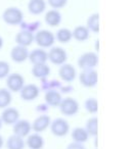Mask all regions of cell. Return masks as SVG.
Returning <instances> with one entry per match:
<instances>
[{
	"label": "cell",
	"mask_w": 137,
	"mask_h": 149,
	"mask_svg": "<svg viewBox=\"0 0 137 149\" xmlns=\"http://www.w3.org/2000/svg\"><path fill=\"white\" fill-rule=\"evenodd\" d=\"M2 19L9 26H17L23 23L24 13L19 7H7L2 13Z\"/></svg>",
	"instance_id": "6da1fadb"
},
{
	"label": "cell",
	"mask_w": 137,
	"mask_h": 149,
	"mask_svg": "<svg viewBox=\"0 0 137 149\" xmlns=\"http://www.w3.org/2000/svg\"><path fill=\"white\" fill-rule=\"evenodd\" d=\"M78 65L83 70H94L98 64V55L96 52L88 51L79 56L77 61Z\"/></svg>",
	"instance_id": "7a4b0ae2"
},
{
	"label": "cell",
	"mask_w": 137,
	"mask_h": 149,
	"mask_svg": "<svg viewBox=\"0 0 137 149\" xmlns=\"http://www.w3.org/2000/svg\"><path fill=\"white\" fill-rule=\"evenodd\" d=\"M34 41L40 48H49L55 42V37L52 32L48 30H40L34 35Z\"/></svg>",
	"instance_id": "3957f363"
},
{
	"label": "cell",
	"mask_w": 137,
	"mask_h": 149,
	"mask_svg": "<svg viewBox=\"0 0 137 149\" xmlns=\"http://www.w3.org/2000/svg\"><path fill=\"white\" fill-rule=\"evenodd\" d=\"M59 110L64 116H73L78 113L79 111V102L72 97H66L64 99H62L59 105Z\"/></svg>",
	"instance_id": "277c9868"
},
{
	"label": "cell",
	"mask_w": 137,
	"mask_h": 149,
	"mask_svg": "<svg viewBox=\"0 0 137 149\" xmlns=\"http://www.w3.org/2000/svg\"><path fill=\"white\" fill-rule=\"evenodd\" d=\"M50 131L56 137H64L70 132V125L68 120L62 118H57L50 123Z\"/></svg>",
	"instance_id": "5b68a950"
},
{
	"label": "cell",
	"mask_w": 137,
	"mask_h": 149,
	"mask_svg": "<svg viewBox=\"0 0 137 149\" xmlns=\"http://www.w3.org/2000/svg\"><path fill=\"white\" fill-rule=\"evenodd\" d=\"M79 81L81 85L86 88L95 87L98 83V72L94 70H85L79 74Z\"/></svg>",
	"instance_id": "8992f818"
},
{
	"label": "cell",
	"mask_w": 137,
	"mask_h": 149,
	"mask_svg": "<svg viewBox=\"0 0 137 149\" xmlns=\"http://www.w3.org/2000/svg\"><path fill=\"white\" fill-rule=\"evenodd\" d=\"M48 60L55 65H62L66 63L68 59L66 51L62 47H51L49 52H47Z\"/></svg>",
	"instance_id": "52a82bcc"
},
{
	"label": "cell",
	"mask_w": 137,
	"mask_h": 149,
	"mask_svg": "<svg viewBox=\"0 0 137 149\" xmlns=\"http://www.w3.org/2000/svg\"><path fill=\"white\" fill-rule=\"evenodd\" d=\"M25 85V78L21 74H9L6 77V89L10 92H20Z\"/></svg>",
	"instance_id": "ba28073f"
},
{
	"label": "cell",
	"mask_w": 137,
	"mask_h": 149,
	"mask_svg": "<svg viewBox=\"0 0 137 149\" xmlns=\"http://www.w3.org/2000/svg\"><path fill=\"white\" fill-rule=\"evenodd\" d=\"M40 89L35 84H25L20 91L21 98L25 101H33L39 96Z\"/></svg>",
	"instance_id": "9c48e42d"
},
{
	"label": "cell",
	"mask_w": 137,
	"mask_h": 149,
	"mask_svg": "<svg viewBox=\"0 0 137 149\" xmlns=\"http://www.w3.org/2000/svg\"><path fill=\"white\" fill-rule=\"evenodd\" d=\"M58 76L59 78L66 83H71L77 77V70L72 64L70 63H64L59 66L58 70Z\"/></svg>",
	"instance_id": "30bf717a"
},
{
	"label": "cell",
	"mask_w": 137,
	"mask_h": 149,
	"mask_svg": "<svg viewBox=\"0 0 137 149\" xmlns=\"http://www.w3.org/2000/svg\"><path fill=\"white\" fill-rule=\"evenodd\" d=\"M51 123V118L47 114H41V116H37L34 120V122L31 124V128L34 131V133H38L41 134L42 132L46 131L50 126Z\"/></svg>",
	"instance_id": "8fae6325"
},
{
	"label": "cell",
	"mask_w": 137,
	"mask_h": 149,
	"mask_svg": "<svg viewBox=\"0 0 137 149\" xmlns=\"http://www.w3.org/2000/svg\"><path fill=\"white\" fill-rule=\"evenodd\" d=\"M13 134L22 138H25L28 135L31 134V123L28 120H19L15 125H13Z\"/></svg>",
	"instance_id": "7c38bea8"
},
{
	"label": "cell",
	"mask_w": 137,
	"mask_h": 149,
	"mask_svg": "<svg viewBox=\"0 0 137 149\" xmlns=\"http://www.w3.org/2000/svg\"><path fill=\"white\" fill-rule=\"evenodd\" d=\"M3 124L5 125H15L20 120V111L17 108L6 107L3 109L1 116H0Z\"/></svg>",
	"instance_id": "4fadbf2b"
},
{
	"label": "cell",
	"mask_w": 137,
	"mask_h": 149,
	"mask_svg": "<svg viewBox=\"0 0 137 149\" xmlns=\"http://www.w3.org/2000/svg\"><path fill=\"white\" fill-rule=\"evenodd\" d=\"M28 59L33 63V65H35V64L46 63L48 60L47 52L43 48H36V49L32 50L31 52H29Z\"/></svg>",
	"instance_id": "5bb4252c"
},
{
	"label": "cell",
	"mask_w": 137,
	"mask_h": 149,
	"mask_svg": "<svg viewBox=\"0 0 137 149\" xmlns=\"http://www.w3.org/2000/svg\"><path fill=\"white\" fill-rule=\"evenodd\" d=\"M28 57H29V51H28L27 47H24V46L17 45L10 51V58L17 63L25 62L28 59Z\"/></svg>",
	"instance_id": "9a60e30c"
},
{
	"label": "cell",
	"mask_w": 137,
	"mask_h": 149,
	"mask_svg": "<svg viewBox=\"0 0 137 149\" xmlns=\"http://www.w3.org/2000/svg\"><path fill=\"white\" fill-rule=\"evenodd\" d=\"M26 142V146H28L30 149H42L45 144L44 138L41 136V134L38 133H33L27 136V140Z\"/></svg>",
	"instance_id": "2e32d148"
},
{
	"label": "cell",
	"mask_w": 137,
	"mask_h": 149,
	"mask_svg": "<svg viewBox=\"0 0 137 149\" xmlns=\"http://www.w3.org/2000/svg\"><path fill=\"white\" fill-rule=\"evenodd\" d=\"M15 42L20 46L28 47L34 42V34L27 30H22L15 36Z\"/></svg>",
	"instance_id": "e0dca14e"
},
{
	"label": "cell",
	"mask_w": 137,
	"mask_h": 149,
	"mask_svg": "<svg viewBox=\"0 0 137 149\" xmlns=\"http://www.w3.org/2000/svg\"><path fill=\"white\" fill-rule=\"evenodd\" d=\"M44 99H45V102L48 106L56 107V106L59 105L62 97V94L58 91H56L54 89H49L46 91L45 95H44Z\"/></svg>",
	"instance_id": "ac0fdd59"
},
{
	"label": "cell",
	"mask_w": 137,
	"mask_h": 149,
	"mask_svg": "<svg viewBox=\"0 0 137 149\" xmlns=\"http://www.w3.org/2000/svg\"><path fill=\"white\" fill-rule=\"evenodd\" d=\"M46 9L45 0H30L28 3V10L31 15H39Z\"/></svg>",
	"instance_id": "d6986e66"
},
{
	"label": "cell",
	"mask_w": 137,
	"mask_h": 149,
	"mask_svg": "<svg viewBox=\"0 0 137 149\" xmlns=\"http://www.w3.org/2000/svg\"><path fill=\"white\" fill-rule=\"evenodd\" d=\"M44 19L50 27H57L62 23V15L57 9H50L45 13Z\"/></svg>",
	"instance_id": "ffe728a7"
},
{
	"label": "cell",
	"mask_w": 137,
	"mask_h": 149,
	"mask_svg": "<svg viewBox=\"0 0 137 149\" xmlns=\"http://www.w3.org/2000/svg\"><path fill=\"white\" fill-rule=\"evenodd\" d=\"M50 68L46 63L42 64H35L32 68V74L37 79H46L50 74Z\"/></svg>",
	"instance_id": "44dd1931"
},
{
	"label": "cell",
	"mask_w": 137,
	"mask_h": 149,
	"mask_svg": "<svg viewBox=\"0 0 137 149\" xmlns=\"http://www.w3.org/2000/svg\"><path fill=\"white\" fill-rule=\"evenodd\" d=\"M86 28L89 30V32L92 33H99L100 30V17L99 13H92L91 15H89V17L87 19V23H86Z\"/></svg>",
	"instance_id": "7402d4cb"
},
{
	"label": "cell",
	"mask_w": 137,
	"mask_h": 149,
	"mask_svg": "<svg viewBox=\"0 0 137 149\" xmlns=\"http://www.w3.org/2000/svg\"><path fill=\"white\" fill-rule=\"evenodd\" d=\"M5 145H6L7 149H25L26 142L24 138L13 134L8 137Z\"/></svg>",
	"instance_id": "603a6c76"
},
{
	"label": "cell",
	"mask_w": 137,
	"mask_h": 149,
	"mask_svg": "<svg viewBox=\"0 0 137 149\" xmlns=\"http://www.w3.org/2000/svg\"><path fill=\"white\" fill-rule=\"evenodd\" d=\"M89 35H90V32L86 28V26H77L74 29V31H72L73 38L79 42H84L86 40H88Z\"/></svg>",
	"instance_id": "cb8c5ba5"
},
{
	"label": "cell",
	"mask_w": 137,
	"mask_h": 149,
	"mask_svg": "<svg viewBox=\"0 0 137 149\" xmlns=\"http://www.w3.org/2000/svg\"><path fill=\"white\" fill-rule=\"evenodd\" d=\"M72 138H73L74 142L83 144V143L87 142V140L89 139V135H88L87 131L85 130V128L77 127L72 131Z\"/></svg>",
	"instance_id": "d4e9b609"
},
{
	"label": "cell",
	"mask_w": 137,
	"mask_h": 149,
	"mask_svg": "<svg viewBox=\"0 0 137 149\" xmlns=\"http://www.w3.org/2000/svg\"><path fill=\"white\" fill-rule=\"evenodd\" d=\"M13 101L11 92L6 88H0V108L4 109L8 107Z\"/></svg>",
	"instance_id": "484cf974"
},
{
	"label": "cell",
	"mask_w": 137,
	"mask_h": 149,
	"mask_svg": "<svg viewBox=\"0 0 137 149\" xmlns=\"http://www.w3.org/2000/svg\"><path fill=\"white\" fill-rule=\"evenodd\" d=\"M55 40H57L60 43H68L73 39V36H72V31L68 28H60L56 34L54 35Z\"/></svg>",
	"instance_id": "4316f807"
},
{
	"label": "cell",
	"mask_w": 137,
	"mask_h": 149,
	"mask_svg": "<svg viewBox=\"0 0 137 149\" xmlns=\"http://www.w3.org/2000/svg\"><path fill=\"white\" fill-rule=\"evenodd\" d=\"M85 130L87 131L89 137H96L98 134V118L92 116L86 122Z\"/></svg>",
	"instance_id": "83f0119b"
},
{
	"label": "cell",
	"mask_w": 137,
	"mask_h": 149,
	"mask_svg": "<svg viewBox=\"0 0 137 149\" xmlns=\"http://www.w3.org/2000/svg\"><path fill=\"white\" fill-rule=\"evenodd\" d=\"M84 107L87 112L91 114H95L98 111V102L96 98H88L84 102Z\"/></svg>",
	"instance_id": "f1b7e54d"
},
{
	"label": "cell",
	"mask_w": 137,
	"mask_h": 149,
	"mask_svg": "<svg viewBox=\"0 0 137 149\" xmlns=\"http://www.w3.org/2000/svg\"><path fill=\"white\" fill-rule=\"evenodd\" d=\"M10 74V65L5 60H0V80L6 79V77Z\"/></svg>",
	"instance_id": "f546056e"
},
{
	"label": "cell",
	"mask_w": 137,
	"mask_h": 149,
	"mask_svg": "<svg viewBox=\"0 0 137 149\" xmlns=\"http://www.w3.org/2000/svg\"><path fill=\"white\" fill-rule=\"evenodd\" d=\"M47 3L52 7V9H60L64 7L68 3V0H47Z\"/></svg>",
	"instance_id": "4dcf8cb0"
},
{
	"label": "cell",
	"mask_w": 137,
	"mask_h": 149,
	"mask_svg": "<svg viewBox=\"0 0 137 149\" xmlns=\"http://www.w3.org/2000/svg\"><path fill=\"white\" fill-rule=\"evenodd\" d=\"M66 149H86L85 146L81 143H77V142H72L66 146Z\"/></svg>",
	"instance_id": "1f68e13d"
},
{
	"label": "cell",
	"mask_w": 137,
	"mask_h": 149,
	"mask_svg": "<svg viewBox=\"0 0 137 149\" xmlns=\"http://www.w3.org/2000/svg\"><path fill=\"white\" fill-rule=\"evenodd\" d=\"M3 145H4V140H3V137L0 135V149L2 148Z\"/></svg>",
	"instance_id": "d6a6232c"
},
{
	"label": "cell",
	"mask_w": 137,
	"mask_h": 149,
	"mask_svg": "<svg viewBox=\"0 0 137 149\" xmlns=\"http://www.w3.org/2000/svg\"><path fill=\"white\" fill-rule=\"evenodd\" d=\"M95 50L96 51L99 50V40H96L95 41Z\"/></svg>",
	"instance_id": "836d02e7"
},
{
	"label": "cell",
	"mask_w": 137,
	"mask_h": 149,
	"mask_svg": "<svg viewBox=\"0 0 137 149\" xmlns=\"http://www.w3.org/2000/svg\"><path fill=\"white\" fill-rule=\"evenodd\" d=\"M3 47V39L2 37H0V49Z\"/></svg>",
	"instance_id": "e575fe53"
},
{
	"label": "cell",
	"mask_w": 137,
	"mask_h": 149,
	"mask_svg": "<svg viewBox=\"0 0 137 149\" xmlns=\"http://www.w3.org/2000/svg\"><path fill=\"white\" fill-rule=\"evenodd\" d=\"M2 125H3V123H2V120H1V118H0V130L2 128Z\"/></svg>",
	"instance_id": "d590c367"
}]
</instances>
